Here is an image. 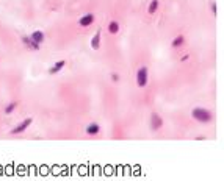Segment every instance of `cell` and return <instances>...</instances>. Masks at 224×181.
Returning a JSON list of instances; mask_svg holds the SVG:
<instances>
[{"label":"cell","instance_id":"6da1fadb","mask_svg":"<svg viewBox=\"0 0 224 181\" xmlns=\"http://www.w3.org/2000/svg\"><path fill=\"white\" fill-rule=\"evenodd\" d=\"M191 114H193V119H196L197 122L207 123V122L212 120V114H210L207 109H204V108H194Z\"/></svg>","mask_w":224,"mask_h":181},{"label":"cell","instance_id":"7a4b0ae2","mask_svg":"<svg viewBox=\"0 0 224 181\" xmlns=\"http://www.w3.org/2000/svg\"><path fill=\"white\" fill-rule=\"evenodd\" d=\"M136 83H138L140 87L146 86V83H147V69L146 67L138 69V72H136Z\"/></svg>","mask_w":224,"mask_h":181},{"label":"cell","instance_id":"3957f363","mask_svg":"<svg viewBox=\"0 0 224 181\" xmlns=\"http://www.w3.org/2000/svg\"><path fill=\"white\" fill-rule=\"evenodd\" d=\"M30 123H32V119L28 117V119H25L24 122H21L16 128H13V131H11V133H13V134H21V133H24V131L30 126Z\"/></svg>","mask_w":224,"mask_h":181},{"label":"cell","instance_id":"277c9868","mask_svg":"<svg viewBox=\"0 0 224 181\" xmlns=\"http://www.w3.org/2000/svg\"><path fill=\"white\" fill-rule=\"evenodd\" d=\"M163 125V119L160 117L159 114H152L151 115V130H159V128Z\"/></svg>","mask_w":224,"mask_h":181},{"label":"cell","instance_id":"5b68a950","mask_svg":"<svg viewBox=\"0 0 224 181\" xmlns=\"http://www.w3.org/2000/svg\"><path fill=\"white\" fill-rule=\"evenodd\" d=\"M93 22H94V16L93 14H86V16H83L80 19V25H82V27H89Z\"/></svg>","mask_w":224,"mask_h":181},{"label":"cell","instance_id":"8992f818","mask_svg":"<svg viewBox=\"0 0 224 181\" xmlns=\"http://www.w3.org/2000/svg\"><path fill=\"white\" fill-rule=\"evenodd\" d=\"M99 131H100V126H99L97 123H91V125H88V128H86V133L91 134V136L97 134Z\"/></svg>","mask_w":224,"mask_h":181},{"label":"cell","instance_id":"52a82bcc","mask_svg":"<svg viewBox=\"0 0 224 181\" xmlns=\"http://www.w3.org/2000/svg\"><path fill=\"white\" fill-rule=\"evenodd\" d=\"M32 39H33L35 42H38V44H41V42L44 41V33H43V31H33V33H32Z\"/></svg>","mask_w":224,"mask_h":181},{"label":"cell","instance_id":"ba28073f","mask_svg":"<svg viewBox=\"0 0 224 181\" xmlns=\"http://www.w3.org/2000/svg\"><path fill=\"white\" fill-rule=\"evenodd\" d=\"M64 64H66L64 61H58V62H55V64H54V67H50L49 72H50V73H58V72L64 67Z\"/></svg>","mask_w":224,"mask_h":181},{"label":"cell","instance_id":"9c48e42d","mask_svg":"<svg viewBox=\"0 0 224 181\" xmlns=\"http://www.w3.org/2000/svg\"><path fill=\"white\" fill-rule=\"evenodd\" d=\"M24 42L27 44L30 48H33V50H38V48H39V44H38V42H35V41L32 39V37H24Z\"/></svg>","mask_w":224,"mask_h":181},{"label":"cell","instance_id":"30bf717a","mask_svg":"<svg viewBox=\"0 0 224 181\" xmlns=\"http://www.w3.org/2000/svg\"><path fill=\"white\" fill-rule=\"evenodd\" d=\"M100 45V33H96L94 37H93V41H91V47H93L94 50H97Z\"/></svg>","mask_w":224,"mask_h":181},{"label":"cell","instance_id":"8fae6325","mask_svg":"<svg viewBox=\"0 0 224 181\" xmlns=\"http://www.w3.org/2000/svg\"><path fill=\"white\" fill-rule=\"evenodd\" d=\"M118 30H119V25H118V22H114V20L110 22V25H108V31L114 34V33H118Z\"/></svg>","mask_w":224,"mask_h":181},{"label":"cell","instance_id":"7c38bea8","mask_svg":"<svg viewBox=\"0 0 224 181\" xmlns=\"http://www.w3.org/2000/svg\"><path fill=\"white\" fill-rule=\"evenodd\" d=\"M182 44H183V36H177L176 39L173 41V47H174V48H177V47H182Z\"/></svg>","mask_w":224,"mask_h":181},{"label":"cell","instance_id":"4fadbf2b","mask_svg":"<svg viewBox=\"0 0 224 181\" xmlns=\"http://www.w3.org/2000/svg\"><path fill=\"white\" fill-rule=\"evenodd\" d=\"M157 8H159V0H152L151 5H149V12H151V14H152V12H155Z\"/></svg>","mask_w":224,"mask_h":181},{"label":"cell","instance_id":"5bb4252c","mask_svg":"<svg viewBox=\"0 0 224 181\" xmlns=\"http://www.w3.org/2000/svg\"><path fill=\"white\" fill-rule=\"evenodd\" d=\"M14 108H16V101H13V103H9V105L6 106L5 112H6V114H11L13 111H14Z\"/></svg>","mask_w":224,"mask_h":181},{"label":"cell","instance_id":"9a60e30c","mask_svg":"<svg viewBox=\"0 0 224 181\" xmlns=\"http://www.w3.org/2000/svg\"><path fill=\"white\" fill-rule=\"evenodd\" d=\"M212 11H213V14L216 12V5H215V3H212Z\"/></svg>","mask_w":224,"mask_h":181}]
</instances>
